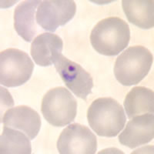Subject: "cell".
Masks as SVG:
<instances>
[{"label": "cell", "mask_w": 154, "mask_h": 154, "mask_svg": "<svg viewBox=\"0 0 154 154\" xmlns=\"http://www.w3.org/2000/svg\"><path fill=\"white\" fill-rule=\"evenodd\" d=\"M130 29L123 19L109 17L99 22L93 29L90 42L100 54L114 56L119 54L130 42Z\"/></svg>", "instance_id": "6da1fadb"}, {"label": "cell", "mask_w": 154, "mask_h": 154, "mask_svg": "<svg viewBox=\"0 0 154 154\" xmlns=\"http://www.w3.org/2000/svg\"><path fill=\"white\" fill-rule=\"evenodd\" d=\"M87 119L89 126L96 134L109 138L120 133L126 121L123 106L110 97L94 100L88 109Z\"/></svg>", "instance_id": "7a4b0ae2"}, {"label": "cell", "mask_w": 154, "mask_h": 154, "mask_svg": "<svg viewBox=\"0 0 154 154\" xmlns=\"http://www.w3.org/2000/svg\"><path fill=\"white\" fill-rule=\"evenodd\" d=\"M153 57L148 49L142 46L129 47L118 56L114 66V75L123 86L136 85L149 73Z\"/></svg>", "instance_id": "3957f363"}, {"label": "cell", "mask_w": 154, "mask_h": 154, "mask_svg": "<svg viewBox=\"0 0 154 154\" xmlns=\"http://www.w3.org/2000/svg\"><path fill=\"white\" fill-rule=\"evenodd\" d=\"M41 111L49 124L62 127L71 123L77 114V102L64 87H56L46 93L42 101Z\"/></svg>", "instance_id": "277c9868"}, {"label": "cell", "mask_w": 154, "mask_h": 154, "mask_svg": "<svg viewBox=\"0 0 154 154\" xmlns=\"http://www.w3.org/2000/svg\"><path fill=\"white\" fill-rule=\"evenodd\" d=\"M34 64L27 53L8 49L0 53V83L6 87L25 84L33 72Z\"/></svg>", "instance_id": "5b68a950"}, {"label": "cell", "mask_w": 154, "mask_h": 154, "mask_svg": "<svg viewBox=\"0 0 154 154\" xmlns=\"http://www.w3.org/2000/svg\"><path fill=\"white\" fill-rule=\"evenodd\" d=\"M57 149L61 154H94L97 150V140L88 127L72 123L61 133Z\"/></svg>", "instance_id": "8992f818"}, {"label": "cell", "mask_w": 154, "mask_h": 154, "mask_svg": "<svg viewBox=\"0 0 154 154\" xmlns=\"http://www.w3.org/2000/svg\"><path fill=\"white\" fill-rule=\"evenodd\" d=\"M76 5L72 0H45L38 5L35 20L43 29L55 32L74 17Z\"/></svg>", "instance_id": "52a82bcc"}, {"label": "cell", "mask_w": 154, "mask_h": 154, "mask_svg": "<svg viewBox=\"0 0 154 154\" xmlns=\"http://www.w3.org/2000/svg\"><path fill=\"white\" fill-rule=\"evenodd\" d=\"M54 65L66 87L75 96L86 100L93 87L91 75L79 64L68 60L63 54L59 56Z\"/></svg>", "instance_id": "ba28073f"}, {"label": "cell", "mask_w": 154, "mask_h": 154, "mask_svg": "<svg viewBox=\"0 0 154 154\" xmlns=\"http://www.w3.org/2000/svg\"><path fill=\"white\" fill-rule=\"evenodd\" d=\"M153 137L154 115L146 113L132 118L119 136V141L122 145L134 149L149 143Z\"/></svg>", "instance_id": "9c48e42d"}, {"label": "cell", "mask_w": 154, "mask_h": 154, "mask_svg": "<svg viewBox=\"0 0 154 154\" xmlns=\"http://www.w3.org/2000/svg\"><path fill=\"white\" fill-rule=\"evenodd\" d=\"M4 126L19 130L30 140H34L41 127V119L38 112L26 106L9 109L2 119Z\"/></svg>", "instance_id": "30bf717a"}, {"label": "cell", "mask_w": 154, "mask_h": 154, "mask_svg": "<svg viewBox=\"0 0 154 154\" xmlns=\"http://www.w3.org/2000/svg\"><path fill=\"white\" fill-rule=\"evenodd\" d=\"M63 49V40L59 35L45 32L34 38L30 53L37 65L49 66L54 64L62 54Z\"/></svg>", "instance_id": "8fae6325"}, {"label": "cell", "mask_w": 154, "mask_h": 154, "mask_svg": "<svg viewBox=\"0 0 154 154\" xmlns=\"http://www.w3.org/2000/svg\"><path fill=\"white\" fill-rule=\"evenodd\" d=\"M42 1L27 0L16 6L14 12V28L26 42H31L36 34L35 16Z\"/></svg>", "instance_id": "7c38bea8"}, {"label": "cell", "mask_w": 154, "mask_h": 154, "mask_svg": "<svg viewBox=\"0 0 154 154\" xmlns=\"http://www.w3.org/2000/svg\"><path fill=\"white\" fill-rule=\"evenodd\" d=\"M123 9L129 22L143 29L154 26V4L152 0H123Z\"/></svg>", "instance_id": "4fadbf2b"}, {"label": "cell", "mask_w": 154, "mask_h": 154, "mask_svg": "<svg viewBox=\"0 0 154 154\" xmlns=\"http://www.w3.org/2000/svg\"><path fill=\"white\" fill-rule=\"evenodd\" d=\"M124 108L129 119L141 114L153 113V91L143 86L133 88L125 98Z\"/></svg>", "instance_id": "5bb4252c"}, {"label": "cell", "mask_w": 154, "mask_h": 154, "mask_svg": "<svg viewBox=\"0 0 154 154\" xmlns=\"http://www.w3.org/2000/svg\"><path fill=\"white\" fill-rule=\"evenodd\" d=\"M30 139L22 132L5 126L0 137V152L2 154H30Z\"/></svg>", "instance_id": "9a60e30c"}]
</instances>
